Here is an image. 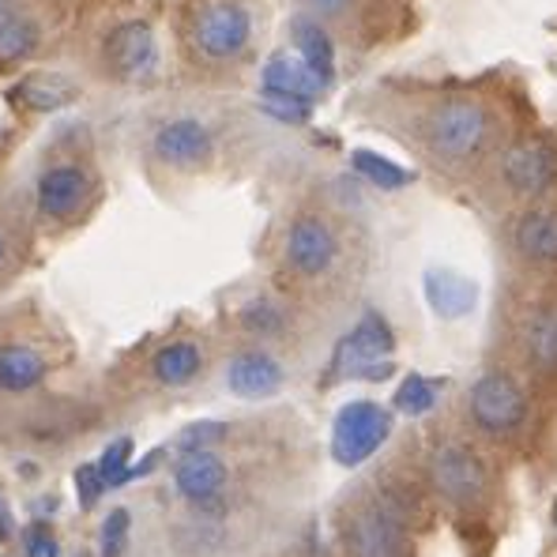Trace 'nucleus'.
I'll use <instances>...</instances> for the list:
<instances>
[{"mask_svg": "<svg viewBox=\"0 0 557 557\" xmlns=\"http://www.w3.org/2000/svg\"><path fill=\"white\" fill-rule=\"evenodd\" d=\"M490 113L471 98H448L425 117V144L437 159L467 162L486 147Z\"/></svg>", "mask_w": 557, "mask_h": 557, "instance_id": "f257e3e1", "label": "nucleus"}, {"mask_svg": "<svg viewBox=\"0 0 557 557\" xmlns=\"http://www.w3.org/2000/svg\"><path fill=\"white\" fill-rule=\"evenodd\" d=\"M188 38L203 61H234L249 49L252 15L237 0H203L193 15Z\"/></svg>", "mask_w": 557, "mask_h": 557, "instance_id": "f03ea898", "label": "nucleus"}, {"mask_svg": "<svg viewBox=\"0 0 557 557\" xmlns=\"http://www.w3.org/2000/svg\"><path fill=\"white\" fill-rule=\"evenodd\" d=\"M392 350H396V335H392V327L384 324V317L366 313L362 321L339 339L327 373L362 376V381H384V376L392 373Z\"/></svg>", "mask_w": 557, "mask_h": 557, "instance_id": "7ed1b4c3", "label": "nucleus"}, {"mask_svg": "<svg viewBox=\"0 0 557 557\" xmlns=\"http://www.w3.org/2000/svg\"><path fill=\"white\" fill-rule=\"evenodd\" d=\"M392 433V414L373 399H355L347 404L332 422V456L343 467L366 463L376 448L388 441Z\"/></svg>", "mask_w": 557, "mask_h": 557, "instance_id": "20e7f679", "label": "nucleus"}, {"mask_svg": "<svg viewBox=\"0 0 557 557\" xmlns=\"http://www.w3.org/2000/svg\"><path fill=\"white\" fill-rule=\"evenodd\" d=\"M343 539H347V550L355 557H411L404 523L381 502H370L350 512Z\"/></svg>", "mask_w": 557, "mask_h": 557, "instance_id": "39448f33", "label": "nucleus"}, {"mask_svg": "<svg viewBox=\"0 0 557 557\" xmlns=\"http://www.w3.org/2000/svg\"><path fill=\"white\" fill-rule=\"evenodd\" d=\"M430 479L453 505H474L486 494V467L463 445H441L430 460Z\"/></svg>", "mask_w": 557, "mask_h": 557, "instance_id": "423d86ee", "label": "nucleus"}, {"mask_svg": "<svg viewBox=\"0 0 557 557\" xmlns=\"http://www.w3.org/2000/svg\"><path fill=\"white\" fill-rule=\"evenodd\" d=\"M102 53H106V64H110L113 76L133 79V84L154 76V69H159V42H154L151 23H144V20L113 27L102 46Z\"/></svg>", "mask_w": 557, "mask_h": 557, "instance_id": "0eeeda50", "label": "nucleus"}, {"mask_svg": "<svg viewBox=\"0 0 557 557\" xmlns=\"http://www.w3.org/2000/svg\"><path fill=\"white\" fill-rule=\"evenodd\" d=\"M528 399L516 388L512 376L505 373H486L474 381L471 388V418L486 433H512L523 422Z\"/></svg>", "mask_w": 557, "mask_h": 557, "instance_id": "6e6552de", "label": "nucleus"}, {"mask_svg": "<svg viewBox=\"0 0 557 557\" xmlns=\"http://www.w3.org/2000/svg\"><path fill=\"white\" fill-rule=\"evenodd\" d=\"M335 252H339V242H335L332 226L317 215H301L294 219L290 234H286V264L298 275H324L327 268L335 264Z\"/></svg>", "mask_w": 557, "mask_h": 557, "instance_id": "1a4fd4ad", "label": "nucleus"}, {"mask_svg": "<svg viewBox=\"0 0 557 557\" xmlns=\"http://www.w3.org/2000/svg\"><path fill=\"white\" fill-rule=\"evenodd\" d=\"M151 147H154V159L166 162V166L196 170L211 159L215 139H211V133L196 117H177V121H166V125L154 133Z\"/></svg>", "mask_w": 557, "mask_h": 557, "instance_id": "9d476101", "label": "nucleus"}, {"mask_svg": "<svg viewBox=\"0 0 557 557\" xmlns=\"http://www.w3.org/2000/svg\"><path fill=\"white\" fill-rule=\"evenodd\" d=\"M38 211H42L46 219H57V223H64V219L79 215V211L87 208V200H91V177L84 174L79 166H49L42 177H38Z\"/></svg>", "mask_w": 557, "mask_h": 557, "instance_id": "9b49d317", "label": "nucleus"}, {"mask_svg": "<svg viewBox=\"0 0 557 557\" xmlns=\"http://www.w3.org/2000/svg\"><path fill=\"white\" fill-rule=\"evenodd\" d=\"M260 87L268 98H290V102L313 106L327 91V84L301 61L298 53H275L260 72Z\"/></svg>", "mask_w": 557, "mask_h": 557, "instance_id": "f8f14e48", "label": "nucleus"}, {"mask_svg": "<svg viewBox=\"0 0 557 557\" xmlns=\"http://www.w3.org/2000/svg\"><path fill=\"white\" fill-rule=\"evenodd\" d=\"M502 170H505V182L520 196H539L554 182V154L543 144H535V139H523V144H512L505 151Z\"/></svg>", "mask_w": 557, "mask_h": 557, "instance_id": "ddd939ff", "label": "nucleus"}, {"mask_svg": "<svg viewBox=\"0 0 557 557\" xmlns=\"http://www.w3.org/2000/svg\"><path fill=\"white\" fill-rule=\"evenodd\" d=\"M174 482L188 502H211L226 486V463L215 453H185L174 467Z\"/></svg>", "mask_w": 557, "mask_h": 557, "instance_id": "4468645a", "label": "nucleus"}, {"mask_svg": "<svg viewBox=\"0 0 557 557\" xmlns=\"http://www.w3.org/2000/svg\"><path fill=\"white\" fill-rule=\"evenodd\" d=\"M425 301L437 317L445 321H456V317H467L479 301V290H474L471 278L448 272V268H433L425 272Z\"/></svg>", "mask_w": 557, "mask_h": 557, "instance_id": "2eb2a0df", "label": "nucleus"}, {"mask_svg": "<svg viewBox=\"0 0 557 557\" xmlns=\"http://www.w3.org/2000/svg\"><path fill=\"white\" fill-rule=\"evenodd\" d=\"M226 381H231V392L242 399H264L278 392L283 384V370H278L275 358L260 355V350H249V355H237L226 370Z\"/></svg>", "mask_w": 557, "mask_h": 557, "instance_id": "dca6fc26", "label": "nucleus"}, {"mask_svg": "<svg viewBox=\"0 0 557 557\" xmlns=\"http://www.w3.org/2000/svg\"><path fill=\"white\" fill-rule=\"evenodd\" d=\"M38 49V23L23 8L0 0V69L23 64Z\"/></svg>", "mask_w": 557, "mask_h": 557, "instance_id": "f3484780", "label": "nucleus"}, {"mask_svg": "<svg viewBox=\"0 0 557 557\" xmlns=\"http://www.w3.org/2000/svg\"><path fill=\"white\" fill-rule=\"evenodd\" d=\"M76 98V84L57 72H30L15 84V102L23 110H35V113H53L61 106H69Z\"/></svg>", "mask_w": 557, "mask_h": 557, "instance_id": "a211bd4d", "label": "nucleus"}, {"mask_svg": "<svg viewBox=\"0 0 557 557\" xmlns=\"http://www.w3.org/2000/svg\"><path fill=\"white\" fill-rule=\"evenodd\" d=\"M516 249L535 264H557V211H528L516 223Z\"/></svg>", "mask_w": 557, "mask_h": 557, "instance_id": "6ab92c4d", "label": "nucleus"}, {"mask_svg": "<svg viewBox=\"0 0 557 557\" xmlns=\"http://www.w3.org/2000/svg\"><path fill=\"white\" fill-rule=\"evenodd\" d=\"M46 376V358L27 343H8L0 347V388L4 392H30Z\"/></svg>", "mask_w": 557, "mask_h": 557, "instance_id": "aec40b11", "label": "nucleus"}, {"mask_svg": "<svg viewBox=\"0 0 557 557\" xmlns=\"http://www.w3.org/2000/svg\"><path fill=\"white\" fill-rule=\"evenodd\" d=\"M294 53L332 87V76H335V49H332V38L327 30H321L317 20H298L294 23Z\"/></svg>", "mask_w": 557, "mask_h": 557, "instance_id": "412c9836", "label": "nucleus"}, {"mask_svg": "<svg viewBox=\"0 0 557 557\" xmlns=\"http://www.w3.org/2000/svg\"><path fill=\"white\" fill-rule=\"evenodd\" d=\"M200 362H203L200 347L188 339H177L154 355V376H159L162 384H170V388H177V384H188L200 373Z\"/></svg>", "mask_w": 557, "mask_h": 557, "instance_id": "4be33fe9", "label": "nucleus"}, {"mask_svg": "<svg viewBox=\"0 0 557 557\" xmlns=\"http://www.w3.org/2000/svg\"><path fill=\"white\" fill-rule=\"evenodd\" d=\"M528 355L539 370L557 373V309H543L528 324Z\"/></svg>", "mask_w": 557, "mask_h": 557, "instance_id": "5701e85b", "label": "nucleus"}, {"mask_svg": "<svg viewBox=\"0 0 557 557\" xmlns=\"http://www.w3.org/2000/svg\"><path fill=\"white\" fill-rule=\"evenodd\" d=\"M350 166H355L366 182H373L376 188H388V193L392 188L411 185V174H407L404 166H396V162L384 159V154H376V151H366V147H358V151L350 154Z\"/></svg>", "mask_w": 557, "mask_h": 557, "instance_id": "b1692460", "label": "nucleus"}, {"mask_svg": "<svg viewBox=\"0 0 557 557\" xmlns=\"http://www.w3.org/2000/svg\"><path fill=\"white\" fill-rule=\"evenodd\" d=\"M433 404H437V384L422 373H411L396 388V411H404V414H425V411H433Z\"/></svg>", "mask_w": 557, "mask_h": 557, "instance_id": "393cba45", "label": "nucleus"}, {"mask_svg": "<svg viewBox=\"0 0 557 557\" xmlns=\"http://www.w3.org/2000/svg\"><path fill=\"white\" fill-rule=\"evenodd\" d=\"M128 467H133V437L113 441V445L95 460V471H98V479H102L106 490L121 486V482L128 479Z\"/></svg>", "mask_w": 557, "mask_h": 557, "instance_id": "a878e982", "label": "nucleus"}, {"mask_svg": "<svg viewBox=\"0 0 557 557\" xmlns=\"http://www.w3.org/2000/svg\"><path fill=\"white\" fill-rule=\"evenodd\" d=\"M223 437H226V422H193L177 433V448L182 453H211V445Z\"/></svg>", "mask_w": 557, "mask_h": 557, "instance_id": "bb28decb", "label": "nucleus"}, {"mask_svg": "<svg viewBox=\"0 0 557 557\" xmlns=\"http://www.w3.org/2000/svg\"><path fill=\"white\" fill-rule=\"evenodd\" d=\"M128 543V509H113L102 523V557H121Z\"/></svg>", "mask_w": 557, "mask_h": 557, "instance_id": "cd10ccee", "label": "nucleus"}, {"mask_svg": "<svg viewBox=\"0 0 557 557\" xmlns=\"http://www.w3.org/2000/svg\"><path fill=\"white\" fill-rule=\"evenodd\" d=\"M264 110L272 113V117L286 121V125H301V121L309 117V110H313V106L290 102V98H268V95H264Z\"/></svg>", "mask_w": 557, "mask_h": 557, "instance_id": "c85d7f7f", "label": "nucleus"}, {"mask_svg": "<svg viewBox=\"0 0 557 557\" xmlns=\"http://www.w3.org/2000/svg\"><path fill=\"white\" fill-rule=\"evenodd\" d=\"M76 486H79V505H84V509H91V505L98 502V497H102V479H98V471H95V463H84L76 471Z\"/></svg>", "mask_w": 557, "mask_h": 557, "instance_id": "c756f323", "label": "nucleus"}, {"mask_svg": "<svg viewBox=\"0 0 557 557\" xmlns=\"http://www.w3.org/2000/svg\"><path fill=\"white\" fill-rule=\"evenodd\" d=\"M245 324L257 327V332H275V327H278L275 306H268V301H257V306H249V309H245Z\"/></svg>", "mask_w": 557, "mask_h": 557, "instance_id": "7c9ffc66", "label": "nucleus"}, {"mask_svg": "<svg viewBox=\"0 0 557 557\" xmlns=\"http://www.w3.org/2000/svg\"><path fill=\"white\" fill-rule=\"evenodd\" d=\"M27 557H57V543L53 535H46L42 528H35L27 535Z\"/></svg>", "mask_w": 557, "mask_h": 557, "instance_id": "2f4dec72", "label": "nucleus"}, {"mask_svg": "<svg viewBox=\"0 0 557 557\" xmlns=\"http://www.w3.org/2000/svg\"><path fill=\"white\" fill-rule=\"evenodd\" d=\"M15 531V520H12V509L4 505V497H0V539H12Z\"/></svg>", "mask_w": 557, "mask_h": 557, "instance_id": "473e14b6", "label": "nucleus"}, {"mask_svg": "<svg viewBox=\"0 0 557 557\" xmlns=\"http://www.w3.org/2000/svg\"><path fill=\"white\" fill-rule=\"evenodd\" d=\"M313 8H317V12H324V15H339L343 8H347V0H313Z\"/></svg>", "mask_w": 557, "mask_h": 557, "instance_id": "72a5a7b5", "label": "nucleus"}, {"mask_svg": "<svg viewBox=\"0 0 557 557\" xmlns=\"http://www.w3.org/2000/svg\"><path fill=\"white\" fill-rule=\"evenodd\" d=\"M554 528H557V502H554Z\"/></svg>", "mask_w": 557, "mask_h": 557, "instance_id": "f704fd0d", "label": "nucleus"}, {"mask_svg": "<svg viewBox=\"0 0 557 557\" xmlns=\"http://www.w3.org/2000/svg\"><path fill=\"white\" fill-rule=\"evenodd\" d=\"M0 257H4V242H0Z\"/></svg>", "mask_w": 557, "mask_h": 557, "instance_id": "c9c22d12", "label": "nucleus"}, {"mask_svg": "<svg viewBox=\"0 0 557 557\" xmlns=\"http://www.w3.org/2000/svg\"><path fill=\"white\" fill-rule=\"evenodd\" d=\"M0 139H4V128H0Z\"/></svg>", "mask_w": 557, "mask_h": 557, "instance_id": "e433bc0d", "label": "nucleus"}]
</instances>
